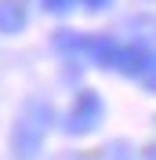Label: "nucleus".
Returning a JSON list of instances; mask_svg holds the SVG:
<instances>
[{"instance_id":"nucleus-1","label":"nucleus","mask_w":156,"mask_h":160,"mask_svg":"<svg viewBox=\"0 0 156 160\" xmlns=\"http://www.w3.org/2000/svg\"><path fill=\"white\" fill-rule=\"evenodd\" d=\"M47 124H51V109L44 106V102H29V106L22 109L18 124H15V135H11L15 157H22V160L37 157L40 142H44V135H47Z\"/></svg>"},{"instance_id":"nucleus-2","label":"nucleus","mask_w":156,"mask_h":160,"mask_svg":"<svg viewBox=\"0 0 156 160\" xmlns=\"http://www.w3.org/2000/svg\"><path fill=\"white\" fill-rule=\"evenodd\" d=\"M98 120H102V98L95 91H80V98L73 102V109L66 117V131L69 135H84V131H95Z\"/></svg>"},{"instance_id":"nucleus-3","label":"nucleus","mask_w":156,"mask_h":160,"mask_svg":"<svg viewBox=\"0 0 156 160\" xmlns=\"http://www.w3.org/2000/svg\"><path fill=\"white\" fill-rule=\"evenodd\" d=\"M26 26V0H0V33H18Z\"/></svg>"},{"instance_id":"nucleus-4","label":"nucleus","mask_w":156,"mask_h":160,"mask_svg":"<svg viewBox=\"0 0 156 160\" xmlns=\"http://www.w3.org/2000/svg\"><path fill=\"white\" fill-rule=\"evenodd\" d=\"M142 84H145L149 91H156V55H149V62H145V69H142Z\"/></svg>"},{"instance_id":"nucleus-5","label":"nucleus","mask_w":156,"mask_h":160,"mask_svg":"<svg viewBox=\"0 0 156 160\" xmlns=\"http://www.w3.org/2000/svg\"><path fill=\"white\" fill-rule=\"evenodd\" d=\"M73 4H76V0H44V8H47V11H55V15H62V11H69Z\"/></svg>"},{"instance_id":"nucleus-6","label":"nucleus","mask_w":156,"mask_h":160,"mask_svg":"<svg viewBox=\"0 0 156 160\" xmlns=\"http://www.w3.org/2000/svg\"><path fill=\"white\" fill-rule=\"evenodd\" d=\"M84 4H87L91 11H102V8H105V4H109V0H84Z\"/></svg>"}]
</instances>
